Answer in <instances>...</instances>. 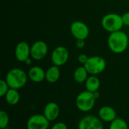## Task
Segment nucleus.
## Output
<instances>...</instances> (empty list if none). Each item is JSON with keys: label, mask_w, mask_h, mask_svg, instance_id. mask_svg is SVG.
Wrapping results in <instances>:
<instances>
[{"label": "nucleus", "mask_w": 129, "mask_h": 129, "mask_svg": "<svg viewBox=\"0 0 129 129\" xmlns=\"http://www.w3.org/2000/svg\"><path fill=\"white\" fill-rule=\"evenodd\" d=\"M14 55L16 59L20 62H25L30 56V47L26 42H19L14 51Z\"/></svg>", "instance_id": "11"}, {"label": "nucleus", "mask_w": 129, "mask_h": 129, "mask_svg": "<svg viewBox=\"0 0 129 129\" xmlns=\"http://www.w3.org/2000/svg\"><path fill=\"white\" fill-rule=\"evenodd\" d=\"M9 86L5 81V79L0 80V97H5L8 91L9 90Z\"/></svg>", "instance_id": "21"}, {"label": "nucleus", "mask_w": 129, "mask_h": 129, "mask_svg": "<svg viewBox=\"0 0 129 129\" xmlns=\"http://www.w3.org/2000/svg\"><path fill=\"white\" fill-rule=\"evenodd\" d=\"M88 73L87 70L85 68L84 66L82 67H79L76 69L74 74H73V78L74 80L77 83H84L87 80L88 77Z\"/></svg>", "instance_id": "18"}, {"label": "nucleus", "mask_w": 129, "mask_h": 129, "mask_svg": "<svg viewBox=\"0 0 129 129\" xmlns=\"http://www.w3.org/2000/svg\"><path fill=\"white\" fill-rule=\"evenodd\" d=\"M84 67L90 75L97 76L104 71L107 67V62L101 56H92L88 57Z\"/></svg>", "instance_id": "5"}, {"label": "nucleus", "mask_w": 129, "mask_h": 129, "mask_svg": "<svg viewBox=\"0 0 129 129\" xmlns=\"http://www.w3.org/2000/svg\"><path fill=\"white\" fill-rule=\"evenodd\" d=\"M122 22L123 24L125 26H129V11L124 13L122 15Z\"/></svg>", "instance_id": "24"}, {"label": "nucleus", "mask_w": 129, "mask_h": 129, "mask_svg": "<svg viewBox=\"0 0 129 129\" xmlns=\"http://www.w3.org/2000/svg\"><path fill=\"white\" fill-rule=\"evenodd\" d=\"M28 77L32 82L39 83L45 79V72L42 67L39 66H35L29 70Z\"/></svg>", "instance_id": "14"}, {"label": "nucleus", "mask_w": 129, "mask_h": 129, "mask_svg": "<svg viewBox=\"0 0 129 129\" xmlns=\"http://www.w3.org/2000/svg\"><path fill=\"white\" fill-rule=\"evenodd\" d=\"M101 25L106 31L110 33L121 30L124 26L122 16L116 13H109L104 15L101 20Z\"/></svg>", "instance_id": "4"}, {"label": "nucleus", "mask_w": 129, "mask_h": 129, "mask_svg": "<svg viewBox=\"0 0 129 129\" xmlns=\"http://www.w3.org/2000/svg\"><path fill=\"white\" fill-rule=\"evenodd\" d=\"M60 76L59 67L53 65L50 67L45 72V79L49 83H55L58 81Z\"/></svg>", "instance_id": "15"}, {"label": "nucleus", "mask_w": 129, "mask_h": 129, "mask_svg": "<svg viewBox=\"0 0 129 129\" xmlns=\"http://www.w3.org/2000/svg\"><path fill=\"white\" fill-rule=\"evenodd\" d=\"M70 33L76 39L85 40L89 35V28L84 22L76 20L71 23Z\"/></svg>", "instance_id": "8"}, {"label": "nucleus", "mask_w": 129, "mask_h": 129, "mask_svg": "<svg viewBox=\"0 0 129 129\" xmlns=\"http://www.w3.org/2000/svg\"><path fill=\"white\" fill-rule=\"evenodd\" d=\"M6 102L11 106H14L17 104L20 101V94L18 90L14 88H9L8 92L5 96Z\"/></svg>", "instance_id": "17"}, {"label": "nucleus", "mask_w": 129, "mask_h": 129, "mask_svg": "<svg viewBox=\"0 0 129 129\" xmlns=\"http://www.w3.org/2000/svg\"><path fill=\"white\" fill-rule=\"evenodd\" d=\"M69 57H70L69 51L66 47L57 46L53 50L51 53V59L54 65L57 67H61L68 61Z\"/></svg>", "instance_id": "6"}, {"label": "nucleus", "mask_w": 129, "mask_h": 129, "mask_svg": "<svg viewBox=\"0 0 129 129\" xmlns=\"http://www.w3.org/2000/svg\"><path fill=\"white\" fill-rule=\"evenodd\" d=\"M26 65H30L31 63H32V60L30 59V57H29L28 59H26V61L24 62Z\"/></svg>", "instance_id": "26"}, {"label": "nucleus", "mask_w": 129, "mask_h": 129, "mask_svg": "<svg viewBox=\"0 0 129 129\" xmlns=\"http://www.w3.org/2000/svg\"><path fill=\"white\" fill-rule=\"evenodd\" d=\"M109 129H128V125L124 119L117 117L110 122Z\"/></svg>", "instance_id": "19"}, {"label": "nucleus", "mask_w": 129, "mask_h": 129, "mask_svg": "<svg viewBox=\"0 0 129 129\" xmlns=\"http://www.w3.org/2000/svg\"><path fill=\"white\" fill-rule=\"evenodd\" d=\"M51 129H68L67 128V125L64 123V122H57L55 123L52 128Z\"/></svg>", "instance_id": "22"}, {"label": "nucleus", "mask_w": 129, "mask_h": 129, "mask_svg": "<svg viewBox=\"0 0 129 129\" xmlns=\"http://www.w3.org/2000/svg\"><path fill=\"white\" fill-rule=\"evenodd\" d=\"M78 129H104V125L99 117L88 115L80 119L78 124Z\"/></svg>", "instance_id": "7"}, {"label": "nucleus", "mask_w": 129, "mask_h": 129, "mask_svg": "<svg viewBox=\"0 0 129 129\" xmlns=\"http://www.w3.org/2000/svg\"><path fill=\"white\" fill-rule=\"evenodd\" d=\"M28 74L20 68H14L10 70L5 76V81L7 82L9 88L17 90L23 88L26 84Z\"/></svg>", "instance_id": "3"}, {"label": "nucleus", "mask_w": 129, "mask_h": 129, "mask_svg": "<svg viewBox=\"0 0 129 129\" xmlns=\"http://www.w3.org/2000/svg\"><path fill=\"white\" fill-rule=\"evenodd\" d=\"M128 1H129V0H128Z\"/></svg>", "instance_id": "28"}, {"label": "nucleus", "mask_w": 129, "mask_h": 129, "mask_svg": "<svg viewBox=\"0 0 129 129\" xmlns=\"http://www.w3.org/2000/svg\"><path fill=\"white\" fill-rule=\"evenodd\" d=\"M4 129H6V128H4Z\"/></svg>", "instance_id": "27"}, {"label": "nucleus", "mask_w": 129, "mask_h": 129, "mask_svg": "<svg viewBox=\"0 0 129 129\" xmlns=\"http://www.w3.org/2000/svg\"><path fill=\"white\" fill-rule=\"evenodd\" d=\"M99 96L98 91L91 92L87 90L83 91L77 95L76 98V106L81 112H89L94 108L96 100Z\"/></svg>", "instance_id": "2"}, {"label": "nucleus", "mask_w": 129, "mask_h": 129, "mask_svg": "<svg viewBox=\"0 0 129 129\" xmlns=\"http://www.w3.org/2000/svg\"><path fill=\"white\" fill-rule=\"evenodd\" d=\"M48 47L46 42L42 40L35 42L30 47V56L36 60H41L48 54Z\"/></svg>", "instance_id": "9"}, {"label": "nucleus", "mask_w": 129, "mask_h": 129, "mask_svg": "<svg viewBox=\"0 0 129 129\" xmlns=\"http://www.w3.org/2000/svg\"><path fill=\"white\" fill-rule=\"evenodd\" d=\"M9 123V116L8 114L4 111H0V129L6 128Z\"/></svg>", "instance_id": "20"}, {"label": "nucleus", "mask_w": 129, "mask_h": 129, "mask_svg": "<svg viewBox=\"0 0 129 129\" xmlns=\"http://www.w3.org/2000/svg\"><path fill=\"white\" fill-rule=\"evenodd\" d=\"M88 59V57L86 54H81L79 55V57H78V60H79V62L81 64H83V65L87 62Z\"/></svg>", "instance_id": "23"}, {"label": "nucleus", "mask_w": 129, "mask_h": 129, "mask_svg": "<svg viewBox=\"0 0 129 129\" xmlns=\"http://www.w3.org/2000/svg\"><path fill=\"white\" fill-rule=\"evenodd\" d=\"M60 111V107L57 104L54 102H49L44 107L43 115L49 122H52L58 118Z\"/></svg>", "instance_id": "12"}, {"label": "nucleus", "mask_w": 129, "mask_h": 129, "mask_svg": "<svg viewBox=\"0 0 129 129\" xmlns=\"http://www.w3.org/2000/svg\"><path fill=\"white\" fill-rule=\"evenodd\" d=\"M128 42L127 34L122 30L111 33L107 39L109 48L115 54L123 53L128 48Z\"/></svg>", "instance_id": "1"}, {"label": "nucleus", "mask_w": 129, "mask_h": 129, "mask_svg": "<svg viewBox=\"0 0 129 129\" xmlns=\"http://www.w3.org/2000/svg\"><path fill=\"white\" fill-rule=\"evenodd\" d=\"M50 122L42 114L31 116L26 123V129H48Z\"/></svg>", "instance_id": "10"}, {"label": "nucleus", "mask_w": 129, "mask_h": 129, "mask_svg": "<svg viewBox=\"0 0 129 129\" xmlns=\"http://www.w3.org/2000/svg\"><path fill=\"white\" fill-rule=\"evenodd\" d=\"M85 85L87 91L91 92H96L98 91V89L101 86V81L96 76L91 75L85 81Z\"/></svg>", "instance_id": "16"}, {"label": "nucleus", "mask_w": 129, "mask_h": 129, "mask_svg": "<svg viewBox=\"0 0 129 129\" xmlns=\"http://www.w3.org/2000/svg\"><path fill=\"white\" fill-rule=\"evenodd\" d=\"M98 117L102 122H112L117 118L116 111L110 106H103L98 111Z\"/></svg>", "instance_id": "13"}, {"label": "nucleus", "mask_w": 129, "mask_h": 129, "mask_svg": "<svg viewBox=\"0 0 129 129\" xmlns=\"http://www.w3.org/2000/svg\"><path fill=\"white\" fill-rule=\"evenodd\" d=\"M85 42L84 39H76V46L77 48L79 49H82L85 47Z\"/></svg>", "instance_id": "25"}]
</instances>
